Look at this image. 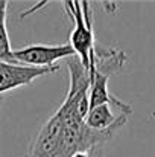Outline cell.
Returning a JSON list of instances; mask_svg holds the SVG:
<instances>
[{"label": "cell", "mask_w": 155, "mask_h": 157, "mask_svg": "<svg viewBox=\"0 0 155 157\" xmlns=\"http://www.w3.org/2000/svg\"><path fill=\"white\" fill-rule=\"evenodd\" d=\"M68 92L59 108L37 133L24 157H73L103 147L116 131H94L87 127L90 110V72L78 56L67 59Z\"/></svg>", "instance_id": "obj_1"}, {"label": "cell", "mask_w": 155, "mask_h": 157, "mask_svg": "<svg viewBox=\"0 0 155 157\" xmlns=\"http://www.w3.org/2000/svg\"><path fill=\"white\" fill-rule=\"evenodd\" d=\"M67 14L73 21V31L70 34L68 44L73 48L76 56L81 63L88 69L90 66V53L96 46L94 31H93V17L90 9V2L79 0H67L65 2Z\"/></svg>", "instance_id": "obj_2"}, {"label": "cell", "mask_w": 155, "mask_h": 157, "mask_svg": "<svg viewBox=\"0 0 155 157\" xmlns=\"http://www.w3.org/2000/svg\"><path fill=\"white\" fill-rule=\"evenodd\" d=\"M14 61L35 66V67H53L59 59H68L76 56L73 48L68 43L61 44H29L21 49L12 51Z\"/></svg>", "instance_id": "obj_3"}, {"label": "cell", "mask_w": 155, "mask_h": 157, "mask_svg": "<svg viewBox=\"0 0 155 157\" xmlns=\"http://www.w3.org/2000/svg\"><path fill=\"white\" fill-rule=\"evenodd\" d=\"M59 67H35L21 63L0 61V96L6 92L18 89L21 86H29L37 78L56 72Z\"/></svg>", "instance_id": "obj_4"}, {"label": "cell", "mask_w": 155, "mask_h": 157, "mask_svg": "<svg viewBox=\"0 0 155 157\" xmlns=\"http://www.w3.org/2000/svg\"><path fill=\"white\" fill-rule=\"evenodd\" d=\"M129 114L119 111L114 105L111 104H101L91 107L87 113L85 124L88 128L94 131H119L128 121Z\"/></svg>", "instance_id": "obj_5"}, {"label": "cell", "mask_w": 155, "mask_h": 157, "mask_svg": "<svg viewBox=\"0 0 155 157\" xmlns=\"http://www.w3.org/2000/svg\"><path fill=\"white\" fill-rule=\"evenodd\" d=\"M6 11H8V2L0 0V61H14L12 48L6 29Z\"/></svg>", "instance_id": "obj_6"}, {"label": "cell", "mask_w": 155, "mask_h": 157, "mask_svg": "<svg viewBox=\"0 0 155 157\" xmlns=\"http://www.w3.org/2000/svg\"><path fill=\"white\" fill-rule=\"evenodd\" d=\"M96 157H103V153H99V154H98Z\"/></svg>", "instance_id": "obj_7"}, {"label": "cell", "mask_w": 155, "mask_h": 157, "mask_svg": "<svg viewBox=\"0 0 155 157\" xmlns=\"http://www.w3.org/2000/svg\"><path fill=\"white\" fill-rule=\"evenodd\" d=\"M0 108H2V96H0Z\"/></svg>", "instance_id": "obj_8"}]
</instances>
